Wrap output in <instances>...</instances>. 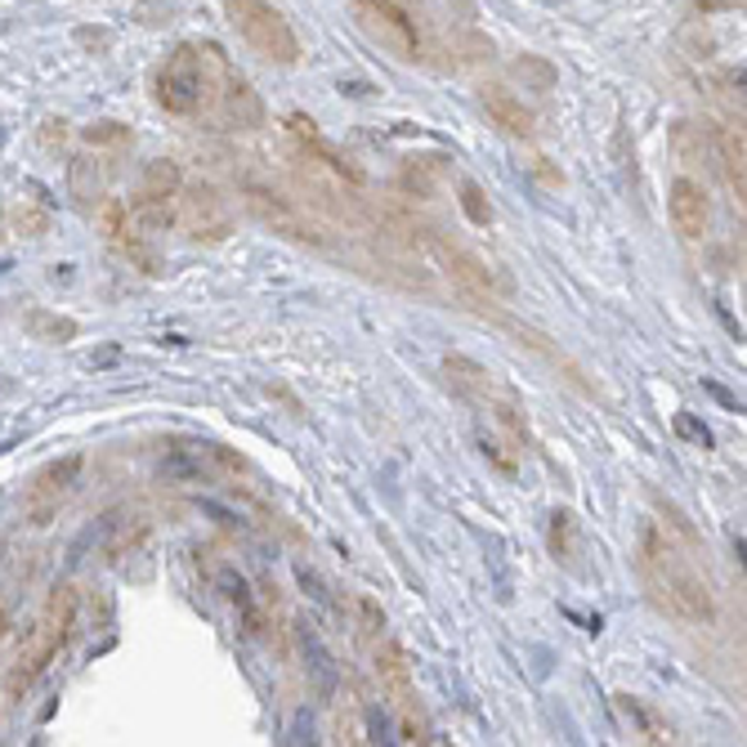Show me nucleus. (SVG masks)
Instances as JSON below:
<instances>
[{
    "label": "nucleus",
    "mask_w": 747,
    "mask_h": 747,
    "mask_svg": "<svg viewBox=\"0 0 747 747\" xmlns=\"http://www.w3.org/2000/svg\"><path fill=\"white\" fill-rule=\"evenodd\" d=\"M676 426H681V435H690L694 444H703V448L712 444V435H707V430H698V426L690 421V412H681V417H676Z\"/></svg>",
    "instance_id": "nucleus-27"
},
{
    "label": "nucleus",
    "mask_w": 747,
    "mask_h": 747,
    "mask_svg": "<svg viewBox=\"0 0 747 747\" xmlns=\"http://www.w3.org/2000/svg\"><path fill=\"white\" fill-rule=\"evenodd\" d=\"M184 189V171H180V161L171 157H157L143 166V175H139V193L135 202H175Z\"/></svg>",
    "instance_id": "nucleus-13"
},
{
    "label": "nucleus",
    "mask_w": 747,
    "mask_h": 747,
    "mask_svg": "<svg viewBox=\"0 0 747 747\" xmlns=\"http://www.w3.org/2000/svg\"><path fill=\"white\" fill-rule=\"evenodd\" d=\"M99 233L113 242V246H121L126 237H130V211L121 206V202H99Z\"/></svg>",
    "instance_id": "nucleus-21"
},
{
    "label": "nucleus",
    "mask_w": 747,
    "mask_h": 747,
    "mask_svg": "<svg viewBox=\"0 0 747 747\" xmlns=\"http://www.w3.org/2000/svg\"><path fill=\"white\" fill-rule=\"evenodd\" d=\"M551 555H555L559 564H573V555H577V524H573L568 511H555V515H551Z\"/></svg>",
    "instance_id": "nucleus-20"
},
{
    "label": "nucleus",
    "mask_w": 747,
    "mask_h": 747,
    "mask_svg": "<svg viewBox=\"0 0 747 747\" xmlns=\"http://www.w3.org/2000/svg\"><path fill=\"white\" fill-rule=\"evenodd\" d=\"M354 609H359V636H363V640L385 636V613H381V605H372L367 596H359Z\"/></svg>",
    "instance_id": "nucleus-24"
},
{
    "label": "nucleus",
    "mask_w": 747,
    "mask_h": 747,
    "mask_svg": "<svg viewBox=\"0 0 747 747\" xmlns=\"http://www.w3.org/2000/svg\"><path fill=\"white\" fill-rule=\"evenodd\" d=\"M86 139H90V143H121V139H126V126L104 121V126H90V130H86Z\"/></svg>",
    "instance_id": "nucleus-26"
},
{
    "label": "nucleus",
    "mask_w": 747,
    "mask_h": 747,
    "mask_svg": "<svg viewBox=\"0 0 747 747\" xmlns=\"http://www.w3.org/2000/svg\"><path fill=\"white\" fill-rule=\"evenodd\" d=\"M354 14L363 23V32L389 50L398 63H417L426 54L421 45V23L412 19V10L403 6V0H354Z\"/></svg>",
    "instance_id": "nucleus-6"
},
{
    "label": "nucleus",
    "mask_w": 747,
    "mask_h": 747,
    "mask_svg": "<svg viewBox=\"0 0 747 747\" xmlns=\"http://www.w3.org/2000/svg\"><path fill=\"white\" fill-rule=\"evenodd\" d=\"M175 228H184L198 242H224L233 228V211L211 184H193L189 193L180 189L175 198Z\"/></svg>",
    "instance_id": "nucleus-9"
},
{
    "label": "nucleus",
    "mask_w": 747,
    "mask_h": 747,
    "mask_svg": "<svg viewBox=\"0 0 747 747\" xmlns=\"http://www.w3.org/2000/svg\"><path fill=\"white\" fill-rule=\"evenodd\" d=\"M483 113L502 126L506 135H515V139H533V113L524 108V99H515V95H506V90H483Z\"/></svg>",
    "instance_id": "nucleus-14"
},
{
    "label": "nucleus",
    "mask_w": 747,
    "mask_h": 747,
    "mask_svg": "<svg viewBox=\"0 0 747 747\" xmlns=\"http://www.w3.org/2000/svg\"><path fill=\"white\" fill-rule=\"evenodd\" d=\"M10 220H14V228H19L23 237H45V233H50V211L36 206V202H19Z\"/></svg>",
    "instance_id": "nucleus-22"
},
{
    "label": "nucleus",
    "mask_w": 747,
    "mask_h": 747,
    "mask_svg": "<svg viewBox=\"0 0 747 747\" xmlns=\"http://www.w3.org/2000/svg\"><path fill=\"white\" fill-rule=\"evenodd\" d=\"M444 171H448V161H444V157H412V161L403 166V193L430 202V198L439 193Z\"/></svg>",
    "instance_id": "nucleus-17"
},
{
    "label": "nucleus",
    "mask_w": 747,
    "mask_h": 747,
    "mask_svg": "<svg viewBox=\"0 0 747 747\" xmlns=\"http://www.w3.org/2000/svg\"><path fill=\"white\" fill-rule=\"evenodd\" d=\"M668 211H672V224H676V233L685 242H703L707 237V228H712V198H707V189L698 180H690V175L672 180Z\"/></svg>",
    "instance_id": "nucleus-11"
},
{
    "label": "nucleus",
    "mask_w": 747,
    "mask_h": 747,
    "mask_svg": "<svg viewBox=\"0 0 747 747\" xmlns=\"http://www.w3.org/2000/svg\"><path fill=\"white\" fill-rule=\"evenodd\" d=\"M72 627H76V587H54L50 591V600H45V609H41V618L32 622V631L23 636V644L14 649V662H10V676H6V694H10V703H19L45 672H50V662L58 658V649L67 644V636H72Z\"/></svg>",
    "instance_id": "nucleus-2"
},
{
    "label": "nucleus",
    "mask_w": 747,
    "mask_h": 747,
    "mask_svg": "<svg viewBox=\"0 0 747 747\" xmlns=\"http://www.w3.org/2000/svg\"><path fill=\"white\" fill-rule=\"evenodd\" d=\"M242 206L252 211L265 228H274V237H287V242H296V246H327V237H322V228L309 220V211L296 206V202H287V198H278V193L265 189V184H242Z\"/></svg>",
    "instance_id": "nucleus-7"
},
{
    "label": "nucleus",
    "mask_w": 747,
    "mask_h": 747,
    "mask_svg": "<svg viewBox=\"0 0 747 747\" xmlns=\"http://www.w3.org/2000/svg\"><path fill=\"white\" fill-rule=\"evenodd\" d=\"M224 14L233 32L252 45L265 63L274 67H296L300 63V36L291 19L274 6V0H224Z\"/></svg>",
    "instance_id": "nucleus-4"
},
{
    "label": "nucleus",
    "mask_w": 747,
    "mask_h": 747,
    "mask_svg": "<svg viewBox=\"0 0 747 747\" xmlns=\"http://www.w3.org/2000/svg\"><path fill=\"white\" fill-rule=\"evenodd\" d=\"M23 331L32 341H41V345H67V341H76L81 337V322L76 318H67V313H54V309H28L23 313Z\"/></svg>",
    "instance_id": "nucleus-15"
},
{
    "label": "nucleus",
    "mask_w": 747,
    "mask_h": 747,
    "mask_svg": "<svg viewBox=\"0 0 747 747\" xmlns=\"http://www.w3.org/2000/svg\"><path fill=\"white\" fill-rule=\"evenodd\" d=\"M81 466H86V457H81V452H67V457L50 461L45 470H36V479H32L28 492H23V515H28L32 529H45V524L58 515V506L67 502L72 488H76Z\"/></svg>",
    "instance_id": "nucleus-8"
},
{
    "label": "nucleus",
    "mask_w": 747,
    "mask_h": 747,
    "mask_svg": "<svg viewBox=\"0 0 747 747\" xmlns=\"http://www.w3.org/2000/svg\"><path fill=\"white\" fill-rule=\"evenodd\" d=\"M224 121H228L233 130H260V126H265V104H260V95L246 86L242 76H233L228 67H224Z\"/></svg>",
    "instance_id": "nucleus-12"
},
{
    "label": "nucleus",
    "mask_w": 747,
    "mask_h": 747,
    "mask_svg": "<svg viewBox=\"0 0 747 747\" xmlns=\"http://www.w3.org/2000/svg\"><path fill=\"white\" fill-rule=\"evenodd\" d=\"M376 681H381L385 703L398 716L403 743H430V725H426L421 698H417V676H412V658H407V649L398 640L381 636V644H376Z\"/></svg>",
    "instance_id": "nucleus-5"
},
{
    "label": "nucleus",
    "mask_w": 747,
    "mask_h": 747,
    "mask_svg": "<svg viewBox=\"0 0 747 747\" xmlns=\"http://www.w3.org/2000/svg\"><path fill=\"white\" fill-rule=\"evenodd\" d=\"M426 242H430V252L439 256V265H444V269H448L461 287H470L474 296H492V291H502V296H506V291H511V282H506V278H497V274H492V269H488L474 252L457 246L452 237H444V233H435V228H430V237H426Z\"/></svg>",
    "instance_id": "nucleus-10"
},
{
    "label": "nucleus",
    "mask_w": 747,
    "mask_h": 747,
    "mask_svg": "<svg viewBox=\"0 0 747 747\" xmlns=\"http://www.w3.org/2000/svg\"><path fill=\"white\" fill-rule=\"evenodd\" d=\"M515 72H520V76H533V81H542V86H551V81H555V72H551V67H546L537 54H520Z\"/></svg>",
    "instance_id": "nucleus-25"
},
{
    "label": "nucleus",
    "mask_w": 747,
    "mask_h": 747,
    "mask_svg": "<svg viewBox=\"0 0 747 747\" xmlns=\"http://www.w3.org/2000/svg\"><path fill=\"white\" fill-rule=\"evenodd\" d=\"M0 242H6V215H0Z\"/></svg>",
    "instance_id": "nucleus-28"
},
{
    "label": "nucleus",
    "mask_w": 747,
    "mask_h": 747,
    "mask_svg": "<svg viewBox=\"0 0 747 747\" xmlns=\"http://www.w3.org/2000/svg\"><path fill=\"white\" fill-rule=\"evenodd\" d=\"M721 171L725 184L734 193V202H747V152H743V126H725L721 130Z\"/></svg>",
    "instance_id": "nucleus-16"
},
{
    "label": "nucleus",
    "mask_w": 747,
    "mask_h": 747,
    "mask_svg": "<svg viewBox=\"0 0 747 747\" xmlns=\"http://www.w3.org/2000/svg\"><path fill=\"white\" fill-rule=\"evenodd\" d=\"M640 577L662 613H672L690 627H712L716 622V596L707 577L685 559V551L672 542L668 524H644L640 529Z\"/></svg>",
    "instance_id": "nucleus-1"
},
{
    "label": "nucleus",
    "mask_w": 747,
    "mask_h": 747,
    "mask_svg": "<svg viewBox=\"0 0 747 747\" xmlns=\"http://www.w3.org/2000/svg\"><path fill=\"white\" fill-rule=\"evenodd\" d=\"M104 184H108V171H104V161H95V157H76L72 166H67V189H72V198L76 202H104Z\"/></svg>",
    "instance_id": "nucleus-18"
},
{
    "label": "nucleus",
    "mask_w": 747,
    "mask_h": 747,
    "mask_svg": "<svg viewBox=\"0 0 747 747\" xmlns=\"http://www.w3.org/2000/svg\"><path fill=\"white\" fill-rule=\"evenodd\" d=\"M461 211H466V220L470 224H479V228H488L492 224V206H488V198H483V189L479 184H461Z\"/></svg>",
    "instance_id": "nucleus-23"
},
{
    "label": "nucleus",
    "mask_w": 747,
    "mask_h": 747,
    "mask_svg": "<svg viewBox=\"0 0 747 747\" xmlns=\"http://www.w3.org/2000/svg\"><path fill=\"white\" fill-rule=\"evenodd\" d=\"M613 703H618V707H622V712H627V716L640 725L644 743H668V725H662V721H658V716H653V712H649L640 698H631V694H618Z\"/></svg>",
    "instance_id": "nucleus-19"
},
{
    "label": "nucleus",
    "mask_w": 747,
    "mask_h": 747,
    "mask_svg": "<svg viewBox=\"0 0 747 747\" xmlns=\"http://www.w3.org/2000/svg\"><path fill=\"white\" fill-rule=\"evenodd\" d=\"M224 67L220 50L211 45H175L171 58L157 67V81H152V95L157 104L171 113V117H198L211 95H215V72Z\"/></svg>",
    "instance_id": "nucleus-3"
}]
</instances>
